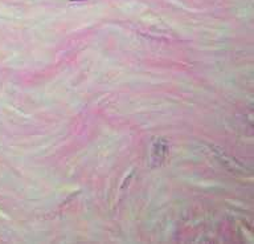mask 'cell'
Listing matches in <instances>:
<instances>
[{
	"label": "cell",
	"instance_id": "cell-1",
	"mask_svg": "<svg viewBox=\"0 0 254 244\" xmlns=\"http://www.w3.org/2000/svg\"><path fill=\"white\" fill-rule=\"evenodd\" d=\"M168 154V143L164 140H156L152 145V166L157 167L163 163Z\"/></svg>",
	"mask_w": 254,
	"mask_h": 244
},
{
	"label": "cell",
	"instance_id": "cell-2",
	"mask_svg": "<svg viewBox=\"0 0 254 244\" xmlns=\"http://www.w3.org/2000/svg\"><path fill=\"white\" fill-rule=\"evenodd\" d=\"M73 2H74V0H73Z\"/></svg>",
	"mask_w": 254,
	"mask_h": 244
}]
</instances>
